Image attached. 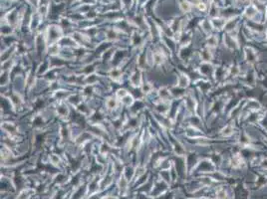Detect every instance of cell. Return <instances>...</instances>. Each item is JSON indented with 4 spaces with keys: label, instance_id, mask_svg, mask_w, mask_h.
Segmentation results:
<instances>
[{
    "label": "cell",
    "instance_id": "cell-1",
    "mask_svg": "<svg viewBox=\"0 0 267 199\" xmlns=\"http://www.w3.org/2000/svg\"><path fill=\"white\" fill-rule=\"evenodd\" d=\"M180 8H181L183 11L188 12V11H189V10H190V3L186 1V0H184L183 2H180Z\"/></svg>",
    "mask_w": 267,
    "mask_h": 199
}]
</instances>
